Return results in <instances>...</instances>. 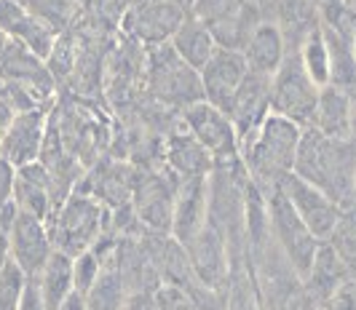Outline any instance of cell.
Wrapping results in <instances>:
<instances>
[{"label": "cell", "mask_w": 356, "mask_h": 310, "mask_svg": "<svg viewBox=\"0 0 356 310\" xmlns=\"http://www.w3.org/2000/svg\"><path fill=\"white\" fill-rule=\"evenodd\" d=\"M0 83H3V80H0Z\"/></svg>", "instance_id": "b9f144b4"}, {"label": "cell", "mask_w": 356, "mask_h": 310, "mask_svg": "<svg viewBox=\"0 0 356 310\" xmlns=\"http://www.w3.org/2000/svg\"><path fill=\"white\" fill-rule=\"evenodd\" d=\"M268 112H270V78L247 70V78L241 80L231 107H228V118L238 131V142L247 139L252 131L263 123Z\"/></svg>", "instance_id": "ac0fdd59"}, {"label": "cell", "mask_w": 356, "mask_h": 310, "mask_svg": "<svg viewBox=\"0 0 356 310\" xmlns=\"http://www.w3.org/2000/svg\"><path fill=\"white\" fill-rule=\"evenodd\" d=\"M11 203L17 206V212L33 214V217L43 219V222H49L54 209L62 203L59 196H56V187H54V177L40 161H33V164L17 169Z\"/></svg>", "instance_id": "e0dca14e"}, {"label": "cell", "mask_w": 356, "mask_h": 310, "mask_svg": "<svg viewBox=\"0 0 356 310\" xmlns=\"http://www.w3.org/2000/svg\"><path fill=\"white\" fill-rule=\"evenodd\" d=\"M185 255H188V265H191V273L198 286L225 292L233 270V257L228 241L214 225L207 222L201 227V233L185 246Z\"/></svg>", "instance_id": "9c48e42d"}, {"label": "cell", "mask_w": 356, "mask_h": 310, "mask_svg": "<svg viewBox=\"0 0 356 310\" xmlns=\"http://www.w3.org/2000/svg\"><path fill=\"white\" fill-rule=\"evenodd\" d=\"M207 217H209V180L207 177L179 180L175 206H172L169 236L175 238L179 246H188L207 225Z\"/></svg>", "instance_id": "9a60e30c"}, {"label": "cell", "mask_w": 356, "mask_h": 310, "mask_svg": "<svg viewBox=\"0 0 356 310\" xmlns=\"http://www.w3.org/2000/svg\"><path fill=\"white\" fill-rule=\"evenodd\" d=\"M300 278H303L305 292L311 294V297L316 300V305H319V302H324L335 289H340V286L351 278V273H348V268L343 265V259L338 257V252L330 246V241H321L316 255L311 259V265L305 268V273L300 275Z\"/></svg>", "instance_id": "7402d4cb"}, {"label": "cell", "mask_w": 356, "mask_h": 310, "mask_svg": "<svg viewBox=\"0 0 356 310\" xmlns=\"http://www.w3.org/2000/svg\"><path fill=\"white\" fill-rule=\"evenodd\" d=\"M332 139H351V96L335 86H321L311 126Z\"/></svg>", "instance_id": "cb8c5ba5"}, {"label": "cell", "mask_w": 356, "mask_h": 310, "mask_svg": "<svg viewBox=\"0 0 356 310\" xmlns=\"http://www.w3.org/2000/svg\"><path fill=\"white\" fill-rule=\"evenodd\" d=\"M263 196H266V214L270 236L276 241V246L282 249V255L289 259V265L303 275L321 241L305 227L303 219L295 214V209L289 206L284 193L279 190V184L270 187V190H263Z\"/></svg>", "instance_id": "5b68a950"}, {"label": "cell", "mask_w": 356, "mask_h": 310, "mask_svg": "<svg viewBox=\"0 0 356 310\" xmlns=\"http://www.w3.org/2000/svg\"><path fill=\"white\" fill-rule=\"evenodd\" d=\"M298 51V59L303 64L305 75L316 83V86H330V51H327V40H324V30L316 21L308 33L300 40V49Z\"/></svg>", "instance_id": "83f0119b"}, {"label": "cell", "mask_w": 356, "mask_h": 310, "mask_svg": "<svg viewBox=\"0 0 356 310\" xmlns=\"http://www.w3.org/2000/svg\"><path fill=\"white\" fill-rule=\"evenodd\" d=\"M351 142L356 145V94L351 96Z\"/></svg>", "instance_id": "f35d334b"}, {"label": "cell", "mask_w": 356, "mask_h": 310, "mask_svg": "<svg viewBox=\"0 0 356 310\" xmlns=\"http://www.w3.org/2000/svg\"><path fill=\"white\" fill-rule=\"evenodd\" d=\"M319 310H356V278H348L340 289L319 302Z\"/></svg>", "instance_id": "836d02e7"}, {"label": "cell", "mask_w": 356, "mask_h": 310, "mask_svg": "<svg viewBox=\"0 0 356 310\" xmlns=\"http://www.w3.org/2000/svg\"><path fill=\"white\" fill-rule=\"evenodd\" d=\"M24 286H27L24 273L8 259L0 268V310H19L22 297H24Z\"/></svg>", "instance_id": "1f68e13d"}, {"label": "cell", "mask_w": 356, "mask_h": 310, "mask_svg": "<svg viewBox=\"0 0 356 310\" xmlns=\"http://www.w3.org/2000/svg\"><path fill=\"white\" fill-rule=\"evenodd\" d=\"M179 123L188 128V134L212 155L214 164L238 158V131L228 118V112L209 105L207 99L193 102L179 110Z\"/></svg>", "instance_id": "52a82bcc"}, {"label": "cell", "mask_w": 356, "mask_h": 310, "mask_svg": "<svg viewBox=\"0 0 356 310\" xmlns=\"http://www.w3.org/2000/svg\"><path fill=\"white\" fill-rule=\"evenodd\" d=\"M124 310H159L156 289H131L126 294Z\"/></svg>", "instance_id": "e575fe53"}, {"label": "cell", "mask_w": 356, "mask_h": 310, "mask_svg": "<svg viewBox=\"0 0 356 310\" xmlns=\"http://www.w3.org/2000/svg\"><path fill=\"white\" fill-rule=\"evenodd\" d=\"M75 187L94 196L99 203H105L110 212H115V209H124L131 203L134 171L118 161H105L97 166V171L91 177H81V182Z\"/></svg>", "instance_id": "d6986e66"}, {"label": "cell", "mask_w": 356, "mask_h": 310, "mask_svg": "<svg viewBox=\"0 0 356 310\" xmlns=\"http://www.w3.org/2000/svg\"><path fill=\"white\" fill-rule=\"evenodd\" d=\"M156 302H159V310H198L191 289L169 281H161L156 286Z\"/></svg>", "instance_id": "d6a6232c"}, {"label": "cell", "mask_w": 356, "mask_h": 310, "mask_svg": "<svg viewBox=\"0 0 356 310\" xmlns=\"http://www.w3.org/2000/svg\"><path fill=\"white\" fill-rule=\"evenodd\" d=\"M319 99V86L305 75L298 51H286L282 67L270 78V112L295 121L298 126H311Z\"/></svg>", "instance_id": "8992f818"}, {"label": "cell", "mask_w": 356, "mask_h": 310, "mask_svg": "<svg viewBox=\"0 0 356 310\" xmlns=\"http://www.w3.org/2000/svg\"><path fill=\"white\" fill-rule=\"evenodd\" d=\"M286 51L289 49H286L284 30L276 21H260L241 54H244V62H247V67L252 73L273 78V73L282 67Z\"/></svg>", "instance_id": "44dd1931"}, {"label": "cell", "mask_w": 356, "mask_h": 310, "mask_svg": "<svg viewBox=\"0 0 356 310\" xmlns=\"http://www.w3.org/2000/svg\"><path fill=\"white\" fill-rule=\"evenodd\" d=\"M56 310H86V300H83V294L72 292Z\"/></svg>", "instance_id": "74e56055"}, {"label": "cell", "mask_w": 356, "mask_h": 310, "mask_svg": "<svg viewBox=\"0 0 356 310\" xmlns=\"http://www.w3.org/2000/svg\"><path fill=\"white\" fill-rule=\"evenodd\" d=\"M49 118H51V105H40L27 112H17L6 137L0 139V155L8 164L19 169L40 158V150L49 134Z\"/></svg>", "instance_id": "7c38bea8"}, {"label": "cell", "mask_w": 356, "mask_h": 310, "mask_svg": "<svg viewBox=\"0 0 356 310\" xmlns=\"http://www.w3.org/2000/svg\"><path fill=\"white\" fill-rule=\"evenodd\" d=\"M145 78H147V92L153 94L161 105L185 110L188 105L204 99L198 70H193L185 59H179L169 43L147 49Z\"/></svg>", "instance_id": "277c9868"}, {"label": "cell", "mask_w": 356, "mask_h": 310, "mask_svg": "<svg viewBox=\"0 0 356 310\" xmlns=\"http://www.w3.org/2000/svg\"><path fill=\"white\" fill-rule=\"evenodd\" d=\"M351 46H354V51H356V24H354V30H351Z\"/></svg>", "instance_id": "ab89813d"}, {"label": "cell", "mask_w": 356, "mask_h": 310, "mask_svg": "<svg viewBox=\"0 0 356 310\" xmlns=\"http://www.w3.org/2000/svg\"><path fill=\"white\" fill-rule=\"evenodd\" d=\"M354 193H356V169H354Z\"/></svg>", "instance_id": "60d3db41"}, {"label": "cell", "mask_w": 356, "mask_h": 310, "mask_svg": "<svg viewBox=\"0 0 356 310\" xmlns=\"http://www.w3.org/2000/svg\"><path fill=\"white\" fill-rule=\"evenodd\" d=\"M300 137L303 126L276 112H268L263 123L247 139H241L238 147V158L247 169V177L260 190L276 187L295 169Z\"/></svg>", "instance_id": "7a4b0ae2"}, {"label": "cell", "mask_w": 356, "mask_h": 310, "mask_svg": "<svg viewBox=\"0 0 356 310\" xmlns=\"http://www.w3.org/2000/svg\"><path fill=\"white\" fill-rule=\"evenodd\" d=\"M327 241L338 252L343 265L348 268L351 278H356V209L343 212V217H340V222L332 230V236L327 238Z\"/></svg>", "instance_id": "f1b7e54d"}, {"label": "cell", "mask_w": 356, "mask_h": 310, "mask_svg": "<svg viewBox=\"0 0 356 310\" xmlns=\"http://www.w3.org/2000/svg\"><path fill=\"white\" fill-rule=\"evenodd\" d=\"M279 190L284 193L289 206L295 209V214L305 222V227L319 241H327V238L332 236L335 225L343 217V209L324 190H319L316 184L305 182L303 177L295 174V171H289L284 180L279 182Z\"/></svg>", "instance_id": "ba28073f"}, {"label": "cell", "mask_w": 356, "mask_h": 310, "mask_svg": "<svg viewBox=\"0 0 356 310\" xmlns=\"http://www.w3.org/2000/svg\"><path fill=\"white\" fill-rule=\"evenodd\" d=\"M163 161H166V169H169L177 180L209 177V171H212V166H214L212 155L188 134V128L182 126V123H179L177 128H172V134L166 137Z\"/></svg>", "instance_id": "ffe728a7"}, {"label": "cell", "mask_w": 356, "mask_h": 310, "mask_svg": "<svg viewBox=\"0 0 356 310\" xmlns=\"http://www.w3.org/2000/svg\"><path fill=\"white\" fill-rule=\"evenodd\" d=\"M177 177L172 171L156 174L145 171L134 177L131 187V209L140 219L145 230L150 233H169L172 225V206H175V193H177Z\"/></svg>", "instance_id": "30bf717a"}, {"label": "cell", "mask_w": 356, "mask_h": 310, "mask_svg": "<svg viewBox=\"0 0 356 310\" xmlns=\"http://www.w3.org/2000/svg\"><path fill=\"white\" fill-rule=\"evenodd\" d=\"M188 17L175 0H143L137 3L124 19L129 35L137 37L145 46H161L169 43L182 19Z\"/></svg>", "instance_id": "2e32d148"}, {"label": "cell", "mask_w": 356, "mask_h": 310, "mask_svg": "<svg viewBox=\"0 0 356 310\" xmlns=\"http://www.w3.org/2000/svg\"><path fill=\"white\" fill-rule=\"evenodd\" d=\"M51 252L54 243L49 236V225L33 214L17 212L8 227V259L24 273L27 281H33L40 273Z\"/></svg>", "instance_id": "8fae6325"}, {"label": "cell", "mask_w": 356, "mask_h": 310, "mask_svg": "<svg viewBox=\"0 0 356 310\" xmlns=\"http://www.w3.org/2000/svg\"><path fill=\"white\" fill-rule=\"evenodd\" d=\"M330 51V86H335L348 96L356 94V51L351 46V33L343 30V24L319 21Z\"/></svg>", "instance_id": "603a6c76"}, {"label": "cell", "mask_w": 356, "mask_h": 310, "mask_svg": "<svg viewBox=\"0 0 356 310\" xmlns=\"http://www.w3.org/2000/svg\"><path fill=\"white\" fill-rule=\"evenodd\" d=\"M102 268H105V259L94 249H86L78 257H72V289L78 294H86L97 284Z\"/></svg>", "instance_id": "4dcf8cb0"}, {"label": "cell", "mask_w": 356, "mask_h": 310, "mask_svg": "<svg viewBox=\"0 0 356 310\" xmlns=\"http://www.w3.org/2000/svg\"><path fill=\"white\" fill-rule=\"evenodd\" d=\"M49 236L56 252L78 257L110 233V209L83 190H72L49 217Z\"/></svg>", "instance_id": "3957f363"}, {"label": "cell", "mask_w": 356, "mask_h": 310, "mask_svg": "<svg viewBox=\"0 0 356 310\" xmlns=\"http://www.w3.org/2000/svg\"><path fill=\"white\" fill-rule=\"evenodd\" d=\"M126 294H129V286L115 268V259L110 257L97 278V284L83 294V300H86V310H124Z\"/></svg>", "instance_id": "4316f807"}, {"label": "cell", "mask_w": 356, "mask_h": 310, "mask_svg": "<svg viewBox=\"0 0 356 310\" xmlns=\"http://www.w3.org/2000/svg\"><path fill=\"white\" fill-rule=\"evenodd\" d=\"M247 70L250 67H247L241 51H231V49L217 46L214 54L209 56V62L198 70L204 99L214 107H220L222 112H228L241 80L247 78Z\"/></svg>", "instance_id": "4fadbf2b"}, {"label": "cell", "mask_w": 356, "mask_h": 310, "mask_svg": "<svg viewBox=\"0 0 356 310\" xmlns=\"http://www.w3.org/2000/svg\"><path fill=\"white\" fill-rule=\"evenodd\" d=\"M19 310H46V305H43L40 297H38V289L33 281H27V286H24V297H22Z\"/></svg>", "instance_id": "d590c367"}, {"label": "cell", "mask_w": 356, "mask_h": 310, "mask_svg": "<svg viewBox=\"0 0 356 310\" xmlns=\"http://www.w3.org/2000/svg\"><path fill=\"white\" fill-rule=\"evenodd\" d=\"M247 0H191V17L201 21L204 27H220L225 21H231Z\"/></svg>", "instance_id": "f546056e"}, {"label": "cell", "mask_w": 356, "mask_h": 310, "mask_svg": "<svg viewBox=\"0 0 356 310\" xmlns=\"http://www.w3.org/2000/svg\"><path fill=\"white\" fill-rule=\"evenodd\" d=\"M169 46H172V49L177 51L179 59H185L193 70H201V67L209 62V56L214 54V49H217L209 27H204V24L196 21L191 14L182 19V24L175 30V35L169 37Z\"/></svg>", "instance_id": "484cf974"}, {"label": "cell", "mask_w": 356, "mask_h": 310, "mask_svg": "<svg viewBox=\"0 0 356 310\" xmlns=\"http://www.w3.org/2000/svg\"><path fill=\"white\" fill-rule=\"evenodd\" d=\"M0 33L22 43L43 62L51 54L54 43L59 37V30L46 19L35 17L22 0H0Z\"/></svg>", "instance_id": "5bb4252c"}, {"label": "cell", "mask_w": 356, "mask_h": 310, "mask_svg": "<svg viewBox=\"0 0 356 310\" xmlns=\"http://www.w3.org/2000/svg\"><path fill=\"white\" fill-rule=\"evenodd\" d=\"M14 118H17V110L8 105L6 96H0V139L6 137V131H8V126H11Z\"/></svg>", "instance_id": "8d00e7d4"}, {"label": "cell", "mask_w": 356, "mask_h": 310, "mask_svg": "<svg viewBox=\"0 0 356 310\" xmlns=\"http://www.w3.org/2000/svg\"><path fill=\"white\" fill-rule=\"evenodd\" d=\"M354 169L356 145L351 139H332L319 134L316 128H303L292 171L324 190L343 212L356 209Z\"/></svg>", "instance_id": "6da1fadb"}, {"label": "cell", "mask_w": 356, "mask_h": 310, "mask_svg": "<svg viewBox=\"0 0 356 310\" xmlns=\"http://www.w3.org/2000/svg\"><path fill=\"white\" fill-rule=\"evenodd\" d=\"M33 284H35L38 297L46 305V310H56L75 292L72 289V257L54 249L46 265L40 268V273L33 278Z\"/></svg>", "instance_id": "d4e9b609"}]
</instances>
